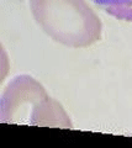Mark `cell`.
I'll return each mask as SVG.
<instances>
[{"label": "cell", "mask_w": 132, "mask_h": 148, "mask_svg": "<svg viewBox=\"0 0 132 148\" xmlns=\"http://www.w3.org/2000/svg\"><path fill=\"white\" fill-rule=\"evenodd\" d=\"M37 25L53 41L85 48L101 38L103 24L85 0H29Z\"/></svg>", "instance_id": "6da1fadb"}, {"label": "cell", "mask_w": 132, "mask_h": 148, "mask_svg": "<svg viewBox=\"0 0 132 148\" xmlns=\"http://www.w3.org/2000/svg\"><path fill=\"white\" fill-rule=\"evenodd\" d=\"M0 119L9 123L72 127L62 105L30 75H19L8 84L0 101Z\"/></svg>", "instance_id": "7a4b0ae2"}, {"label": "cell", "mask_w": 132, "mask_h": 148, "mask_svg": "<svg viewBox=\"0 0 132 148\" xmlns=\"http://www.w3.org/2000/svg\"><path fill=\"white\" fill-rule=\"evenodd\" d=\"M109 15L132 22V0H93Z\"/></svg>", "instance_id": "3957f363"}]
</instances>
